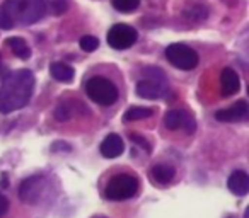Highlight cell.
Returning <instances> with one entry per match:
<instances>
[{
	"label": "cell",
	"instance_id": "obj_1",
	"mask_svg": "<svg viewBox=\"0 0 249 218\" xmlns=\"http://www.w3.org/2000/svg\"><path fill=\"white\" fill-rule=\"evenodd\" d=\"M35 90V75L29 70L9 73L0 85V113L9 115L24 107Z\"/></svg>",
	"mask_w": 249,
	"mask_h": 218
},
{
	"label": "cell",
	"instance_id": "obj_2",
	"mask_svg": "<svg viewBox=\"0 0 249 218\" xmlns=\"http://www.w3.org/2000/svg\"><path fill=\"white\" fill-rule=\"evenodd\" d=\"M5 14L21 24H35L46 14V0H7L2 7Z\"/></svg>",
	"mask_w": 249,
	"mask_h": 218
},
{
	"label": "cell",
	"instance_id": "obj_3",
	"mask_svg": "<svg viewBox=\"0 0 249 218\" xmlns=\"http://www.w3.org/2000/svg\"><path fill=\"white\" fill-rule=\"evenodd\" d=\"M139 191V179L132 174H118L111 177L109 183L106 184V194L107 200L111 201H124L133 198Z\"/></svg>",
	"mask_w": 249,
	"mask_h": 218
},
{
	"label": "cell",
	"instance_id": "obj_4",
	"mask_svg": "<svg viewBox=\"0 0 249 218\" xmlns=\"http://www.w3.org/2000/svg\"><path fill=\"white\" fill-rule=\"evenodd\" d=\"M86 92L94 102L99 106H111L118 101V89L109 79L104 77H92L87 80Z\"/></svg>",
	"mask_w": 249,
	"mask_h": 218
},
{
	"label": "cell",
	"instance_id": "obj_5",
	"mask_svg": "<svg viewBox=\"0 0 249 218\" xmlns=\"http://www.w3.org/2000/svg\"><path fill=\"white\" fill-rule=\"evenodd\" d=\"M166 58L179 70H193L198 65V53L181 43H173L166 48Z\"/></svg>",
	"mask_w": 249,
	"mask_h": 218
},
{
	"label": "cell",
	"instance_id": "obj_6",
	"mask_svg": "<svg viewBox=\"0 0 249 218\" xmlns=\"http://www.w3.org/2000/svg\"><path fill=\"white\" fill-rule=\"evenodd\" d=\"M139 33L128 24H114L107 31V45L114 50H126L135 45Z\"/></svg>",
	"mask_w": 249,
	"mask_h": 218
},
{
	"label": "cell",
	"instance_id": "obj_7",
	"mask_svg": "<svg viewBox=\"0 0 249 218\" xmlns=\"http://www.w3.org/2000/svg\"><path fill=\"white\" fill-rule=\"evenodd\" d=\"M164 125L169 130H186L188 133H193L196 130V123L191 118L188 113L181 111V109H171L169 113H166L164 116Z\"/></svg>",
	"mask_w": 249,
	"mask_h": 218
},
{
	"label": "cell",
	"instance_id": "obj_8",
	"mask_svg": "<svg viewBox=\"0 0 249 218\" xmlns=\"http://www.w3.org/2000/svg\"><path fill=\"white\" fill-rule=\"evenodd\" d=\"M43 186H45V179L41 176H33L22 181L21 187H19V196L24 203L35 204L41 196Z\"/></svg>",
	"mask_w": 249,
	"mask_h": 218
},
{
	"label": "cell",
	"instance_id": "obj_9",
	"mask_svg": "<svg viewBox=\"0 0 249 218\" xmlns=\"http://www.w3.org/2000/svg\"><path fill=\"white\" fill-rule=\"evenodd\" d=\"M248 111H249L248 102L246 101H237V102H234L227 109H220V111L215 113V119L220 123L239 121V119H244L248 116Z\"/></svg>",
	"mask_w": 249,
	"mask_h": 218
},
{
	"label": "cell",
	"instance_id": "obj_10",
	"mask_svg": "<svg viewBox=\"0 0 249 218\" xmlns=\"http://www.w3.org/2000/svg\"><path fill=\"white\" fill-rule=\"evenodd\" d=\"M241 89V80H239V75L235 70L232 68H224L222 70V75H220V90H222V96L229 97V96H234V94L239 92Z\"/></svg>",
	"mask_w": 249,
	"mask_h": 218
},
{
	"label": "cell",
	"instance_id": "obj_11",
	"mask_svg": "<svg viewBox=\"0 0 249 218\" xmlns=\"http://www.w3.org/2000/svg\"><path fill=\"white\" fill-rule=\"evenodd\" d=\"M123 150H124L123 140L118 135H114V133L113 135H107L104 138V142L101 143V153L106 159H116V157H120L123 153Z\"/></svg>",
	"mask_w": 249,
	"mask_h": 218
},
{
	"label": "cell",
	"instance_id": "obj_12",
	"mask_svg": "<svg viewBox=\"0 0 249 218\" xmlns=\"http://www.w3.org/2000/svg\"><path fill=\"white\" fill-rule=\"evenodd\" d=\"M229 189L232 191L237 196H246L249 191V176L244 172V170H235V172L231 174L227 181Z\"/></svg>",
	"mask_w": 249,
	"mask_h": 218
},
{
	"label": "cell",
	"instance_id": "obj_13",
	"mask_svg": "<svg viewBox=\"0 0 249 218\" xmlns=\"http://www.w3.org/2000/svg\"><path fill=\"white\" fill-rule=\"evenodd\" d=\"M137 94H139L140 97H143V99H157V97L162 96L164 89L160 84L157 82H152V80H140L139 84H137Z\"/></svg>",
	"mask_w": 249,
	"mask_h": 218
},
{
	"label": "cell",
	"instance_id": "obj_14",
	"mask_svg": "<svg viewBox=\"0 0 249 218\" xmlns=\"http://www.w3.org/2000/svg\"><path fill=\"white\" fill-rule=\"evenodd\" d=\"M150 176L156 183L159 184H167L174 179L176 176V169L173 166H167V164H157L154 166V169L150 170Z\"/></svg>",
	"mask_w": 249,
	"mask_h": 218
},
{
	"label": "cell",
	"instance_id": "obj_15",
	"mask_svg": "<svg viewBox=\"0 0 249 218\" xmlns=\"http://www.w3.org/2000/svg\"><path fill=\"white\" fill-rule=\"evenodd\" d=\"M50 73H52L53 79L58 80V82H70V80L73 79V75H75L72 67L62 62H53L52 65H50Z\"/></svg>",
	"mask_w": 249,
	"mask_h": 218
},
{
	"label": "cell",
	"instance_id": "obj_16",
	"mask_svg": "<svg viewBox=\"0 0 249 218\" xmlns=\"http://www.w3.org/2000/svg\"><path fill=\"white\" fill-rule=\"evenodd\" d=\"M7 46L12 50V53L21 60H28L29 56H31V50H29L28 43L22 38H9Z\"/></svg>",
	"mask_w": 249,
	"mask_h": 218
},
{
	"label": "cell",
	"instance_id": "obj_17",
	"mask_svg": "<svg viewBox=\"0 0 249 218\" xmlns=\"http://www.w3.org/2000/svg\"><path fill=\"white\" fill-rule=\"evenodd\" d=\"M154 115V109L143 106H132L128 111L124 113L123 119L124 121H137V119H145Z\"/></svg>",
	"mask_w": 249,
	"mask_h": 218
},
{
	"label": "cell",
	"instance_id": "obj_18",
	"mask_svg": "<svg viewBox=\"0 0 249 218\" xmlns=\"http://www.w3.org/2000/svg\"><path fill=\"white\" fill-rule=\"evenodd\" d=\"M183 16L188 19V21H205V19L208 17V9L205 7V5L201 4H196V5H191V7H188L186 11L183 12Z\"/></svg>",
	"mask_w": 249,
	"mask_h": 218
},
{
	"label": "cell",
	"instance_id": "obj_19",
	"mask_svg": "<svg viewBox=\"0 0 249 218\" xmlns=\"http://www.w3.org/2000/svg\"><path fill=\"white\" fill-rule=\"evenodd\" d=\"M140 5V0H113V7L120 12H133Z\"/></svg>",
	"mask_w": 249,
	"mask_h": 218
},
{
	"label": "cell",
	"instance_id": "obj_20",
	"mask_svg": "<svg viewBox=\"0 0 249 218\" xmlns=\"http://www.w3.org/2000/svg\"><path fill=\"white\" fill-rule=\"evenodd\" d=\"M97 46H99V39L94 38V36H84V38H80V48H82L84 51H87V53L96 51Z\"/></svg>",
	"mask_w": 249,
	"mask_h": 218
},
{
	"label": "cell",
	"instance_id": "obj_21",
	"mask_svg": "<svg viewBox=\"0 0 249 218\" xmlns=\"http://www.w3.org/2000/svg\"><path fill=\"white\" fill-rule=\"evenodd\" d=\"M145 73L147 77H149V80H152V82H157V84H160L162 85L164 82H166V79H164V73L160 72L157 67H149V68L145 70Z\"/></svg>",
	"mask_w": 249,
	"mask_h": 218
},
{
	"label": "cell",
	"instance_id": "obj_22",
	"mask_svg": "<svg viewBox=\"0 0 249 218\" xmlns=\"http://www.w3.org/2000/svg\"><path fill=\"white\" fill-rule=\"evenodd\" d=\"M55 118L58 119V121H69V119L72 118V109H70L69 106H65V104H60L55 109Z\"/></svg>",
	"mask_w": 249,
	"mask_h": 218
},
{
	"label": "cell",
	"instance_id": "obj_23",
	"mask_svg": "<svg viewBox=\"0 0 249 218\" xmlns=\"http://www.w3.org/2000/svg\"><path fill=\"white\" fill-rule=\"evenodd\" d=\"M69 9L67 0H52V12L55 16H62Z\"/></svg>",
	"mask_w": 249,
	"mask_h": 218
},
{
	"label": "cell",
	"instance_id": "obj_24",
	"mask_svg": "<svg viewBox=\"0 0 249 218\" xmlns=\"http://www.w3.org/2000/svg\"><path fill=\"white\" fill-rule=\"evenodd\" d=\"M130 140H132L133 143H135L137 147H142L145 152H150V143L147 142L143 136H140V135H137V133H130Z\"/></svg>",
	"mask_w": 249,
	"mask_h": 218
},
{
	"label": "cell",
	"instance_id": "obj_25",
	"mask_svg": "<svg viewBox=\"0 0 249 218\" xmlns=\"http://www.w3.org/2000/svg\"><path fill=\"white\" fill-rule=\"evenodd\" d=\"M14 28V21L5 14V11L0 7V29H12Z\"/></svg>",
	"mask_w": 249,
	"mask_h": 218
},
{
	"label": "cell",
	"instance_id": "obj_26",
	"mask_svg": "<svg viewBox=\"0 0 249 218\" xmlns=\"http://www.w3.org/2000/svg\"><path fill=\"white\" fill-rule=\"evenodd\" d=\"M7 210H9V200L0 193V218L7 213Z\"/></svg>",
	"mask_w": 249,
	"mask_h": 218
},
{
	"label": "cell",
	"instance_id": "obj_27",
	"mask_svg": "<svg viewBox=\"0 0 249 218\" xmlns=\"http://www.w3.org/2000/svg\"><path fill=\"white\" fill-rule=\"evenodd\" d=\"M94 218H106V217H94Z\"/></svg>",
	"mask_w": 249,
	"mask_h": 218
},
{
	"label": "cell",
	"instance_id": "obj_28",
	"mask_svg": "<svg viewBox=\"0 0 249 218\" xmlns=\"http://www.w3.org/2000/svg\"><path fill=\"white\" fill-rule=\"evenodd\" d=\"M0 62H2V58H0Z\"/></svg>",
	"mask_w": 249,
	"mask_h": 218
}]
</instances>
